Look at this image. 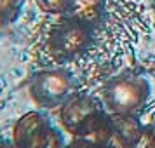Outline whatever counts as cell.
<instances>
[{
  "mask_svg": "<svg viewBox=\"0 0 155 148\" xmlns=\"http://www.w3.org/2000/svg\"><path fill=\"white\" fill-rule=\"evenodd\" d=\"M59 120L71 138L87 140L103 146L110 113L96 98L75 92L59 108Z\"/></svg>",
  "mask_w": 155,
  "mask_h": 148,
  "instance_id": "obj_1",
  "label": "cell"
},
{
  "mask_svg": "<svg viewBox=\"0 0 155 148\" xmlns=\"http://www.w3.org/2000/svg\"><path fill=\"white\" fill-rule=\"evenodd\" d=\"M150 96V84L140 75L112 78L103 89V106L112 115H138Z\"/></svg>",
  "mask_w": 155,
  "mask_h": 148,
  "instance_id": "obj_2",
  "label": "cell"
},
{
  "mask_svg": "<svg viewBox=\"0 0 155 148\" xmlns=\"http://www.w3.org/2000/svg\"><path fill=\"white\" fill-rule=\"evenodd\" d=\"M92 42V26L64 18L56 23L47 37V51L56 61H68L80 56Z\"/></svg>",
  "mask_w": 155,
  "mask_h": 148,
  "instance_id": "obj_3",
  "label": "cell"
},
{
  "mask_svg": "<svg viewBox=\"0 0 155 148\" xmlns=\"http://www.w3.org/2000/svg\"><path fill=\"white\" fill-rule=\"evenodd\" d=\"M30 96L38 106L52 110L61 108L63 103L77 92L75 80L64 70H40L31 75L28 82Z\"/></svg>",
  "mask_w": 155,
  "mask_h": 148,
  "instance_id": "obj_4",
  "label": "cell"
},
{
  "mask_svg": "<svg viewBox=\"0 0 155 148\" xmlns=\"http://www.w3.org/2000/svg\"><path fill=\"white\" fill-rule=\"evenodd\" d=\"M12 145L16 148H64L61 133L52 126L44 113L28 112L16 122L12 131Z\"/></svg>",
  "mask_w": 155,
  "mask_h": 148,
  "instance_id": "obj_5",
  "label": "cell"
},
{
  "mask_svg": "<svg viewBox=\"0 0 155 148\" xmlns=\"http://www.w3.org/2000/svg\"><path fill=\"white\" fill-rule=\"evenodd\" d=\"M143 126L136 115H112L103 141V148H129L140 136Z\"/></svg>",
  "mask_w": 155,
  "mask_h": 148,
  "instance_id": "obj_6",
  "label": "cell"
},
{
  "mask_svg": "<svg viewBox=\"0 0 155 148\" xmlns=\"http://www.w3.org/2000/svg\"><path fill=\"white\" fill-rule=\"evenodd\" d=\"M64 16L94 28L103 16V0H70Z\"/></svg>",
  "mask_w": 155,
  "mask_h": 148,
  "instance_id": "obj_7",
  "label": "cell"
},
{
  "mask_svg": "<svg viewBox=\"0 0 155 148\" xmlns=\"http://www.w3.org/2000/svg\"><path fill=\"white\" fill-rule=\"evenodd\" d=\"M23 0H0V21H14L21 11Z\"/></svg>",
  "mask_w": 155,
  "mask_h": 148,
  "instance_id": "obj_8",
  "label": "cell"
},
{
  "mask_svg": "<svg viewBox=\"0 0 155 148\" xmlns=\"http://www.w3.org/2000/svg\"><path fill=\"white\" fill-rule=\"evenodd\" d=\"M70 0H35L37 7L45 14H64Z\"/></svg>",
  "mask_w": 155,
  "mask_h": 148,
  "instance_id": "obj_9",
  "label": "cell"
},
{
  "mask_svg": "<svg viewBox=\"0 0 155 148\" xmlns=\"http://www.w3.org/2000/svg\"><path fill=\"white\" fill-rule=\"evenodd\" d=\"M129 148H155V129L153 127H143L140 136Z\"/></svg>",
  "mask_w": 155,
  "mask_h": 148,
  "instance_id": "obj_10",
  "label": "cell"
},
{
  "mask_svg": "<svg viewBox=\"0 0 155 148\" xmlns=\"http://www.w3.org/2000/svg\"><path fill=\"white\" fill-rule=\"evenodd\" d=\"M64 148H103V146H99L98 143H92V141L73 138V140H71V143H68Z\"/></svg>",
  "mask_w": 155,
  "mask_h": 148,
  "instance_id": "obj_11",
  "label": "cell"
},
{
  "mask_svg": "<svg viewBox=\"0 0 155 148\" xmlns=\"http://www.w3.org/2000/svg\"><path fill=\"white\" fill-rule=\"evenodd\" d=\"M0 148H16L14 145H7V143H4V145H0Z\"/></svg>",
  "mask_w": 155,
  "mask_h": 148,
  "instance_id": "obj_12",
  "label": "cell"
},
{
  "mask_svg": "<svg viewBox=\"0 0 155 148\" xmlns=\"http://www.w3.org/2000/svg\"><path fill=\"white\" fill-rule=\"evenodd\" d=\"M152 4H153V5H155V0H152Z\"/></svg>",
  "mask_w": 155,
  "mask_h": 148,
  "instance_id": "obj_13",
  "label": "cell"
}]
</instances>
